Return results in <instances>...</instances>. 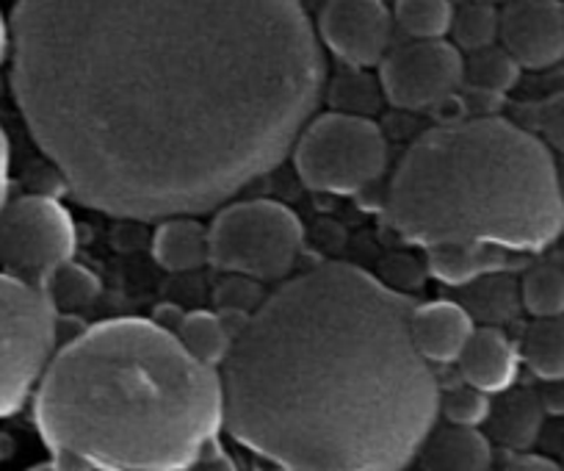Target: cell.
<instances>
[{"label": "cell", "instance_id": "9c48e42d", "mask_svg": "<svg viewBox=\"0 0 564 471\" xmlns=\"http://www.w3.org/2000/svg\"><path fill=\"white\" fill-rule=\"evenodd\" d=\"M465 56L454 42L412 40L379 62V86L395 108L421 111L446 103L463 86Z\"/></svg>", "mask_w": 564, "mask_h": 471}, {"label": "cell", "instance_id": "83f0119b", "mask_svg": "<svg viewBox=\"0 0 564 471\" xmlns=\"http://www.w3.org/2000/svg\"><path fill=\"white\" fill-rule=\"evenodd\" d=\"M534 126L547 148L564 153V92H556L536 106Z\"/></svg>", "mask_w": 564, "mask_h": 471}, {"label": "cell", "instance_id": "8d00e7d4", "mask_svg": "<svg viewBox=\"0 0 564 471\" xmlns=\"http://www.w3.org/2000/svg\"><path fill=\"white\" fill-rule=\"evenodd\" d=\"M562 458H564V454H562Z\"/></svg>", "mask_w": 564, "mask_h": 471}, {"label": "cell", "instance_id": "5bb4252c", "mask_svg": "<svg viewBox=\"0 0 564 471\" xmlns=\"http://www.w3.org/2000/svg\"><path fill=\"white\" fill-rule=\"evenodd\" d=\"M421 469H454V471H481L492 465V443L487 432L474 425H454L435 430L423 438L415 452Z\"/></svg>", "mask_w": 564, "mask_h": 471}, {"label": "cell", "instance_id": "e0dca14e", "mask_svg": "<svg viewBox=\"0 0 564 471\" xmlns=\"http://www.w3.org/2000/svg\"><path fill=\"white\" fill-rule=\"evenodd\" d=\"M153 256L170 272H192L210 264L208 227L188 214L166 216L155 231Z\"/></svg>", "mask_w": 564, "mask_h": 471}, {"label": "cell", "instance_id": "603a6c76", "mask_svg": "<svg viewBox=\"0 0 564 471\" xmlns=\"http://www.w3.org/2000/svg\"><path fill=\"white\" fill-rule=\"evenodd\" d=\"M520 302L531 317H564V267L545 261L520 280Z\"/></svg>", "mask_w": 564, "mask_h": 471}, {"label": "cell", "instance_id": "3957f363", "mask_svg": "<svg viewBox=\"0 0 564 471\" xmlns=\"http://www.w3.org/2000/svg\"><path fill=\"white\" fill-rule=\"evenodd\" d=\"M34 421L58 469H188L225 427V388L153 319H108L53 352Z\"/></svg>", "mask_w": 564, "mask_h": 471}, {"label": "cell", "instance_id": "8fae6325", "mask_svg": "<svg viewBox=\"0 0 564 471\" xmlns=\"http://www.w3.org/2000/svg\"><path fill=\"white\" fill-rule=\"evenodd\" d=\"M498 40L525 69H547L564 58L562 0H507L498 12Z\"/></svg>", "mask_w": 564, "mask_h": 471}, {"label": "cell", "instance_id": "836d02e7", "mask_svg": "<svg viewBox=\"0 0 564 471\" xmlns=\"http://www.w3.org/2000/svg\"><path fill=\"white\" fill-rule=\"evenodd\" d=\"M558 178H562V192H564V161H562V170H558Z\"/></svg>", "mask_w": 564, "mask_h": 471}, {"label": "cell", "instance_id": "30bf717a", "mask_svg": "<svg viewBox=\"0 0 564 471\" xmlns=\"http://www.w3.org/2000/svg\"><path fill=\"white\" fill-rule=\"evenodd\" d=\"M390 29L393 18L384 0H327L318 12V40L357 69L382 62Z\"/></svg>", "mask_w": 564, "mask_h": 471}, {"label": "cell", "instance_id": "f546056e", "mask_svg": "<svg viewBox=\"0 0 564 471\" xmlns=\"http://www.w3.org/2000/svg\"><path fill=\"white\" fill-rule=\"evenodd\" d=\"M9 164H12V153H9V139L0 128V208L9 200Z\"/></svg>", "mask_w": 564, "mask_h": 471}, {"label": "cell", "instance_id": "d6a6232c", "mask_svg": "<svg viewBox=\"0 0 564 471\" xmlns=\"http://www.w3.org/2000/svg\"><path fill=\"white\" fill-rule=\"evenodd\" d=\"M558 242H562V250H558V264H562V267H564V236Z\"/></svg>", "mask_w": 564, "mask_h": 471}, {"label": "cell", "instance_id": "7402d4cb", "mask_svg": "<svg viewBox=\"0 0 564 471\" xmlns=\"http://www.w3.org/2000/svg\"><path fill=\"white\" fill-rule=\"evenodd\" d=\"M175 335L181 339V344L192 352L194 358L199 361V364H208L214 366V370L219 364H225L227 352H230V344H232L225 324H221L219 313H208V311L186 313Z\"/></svg>", "mask_w": 564, "mask_h": 471}, {"label": "cell", "instance_id": "2e32d148", "mask_svg": "<svg viewBox=\"0 0 564 471\" xmlns=\"http://www.w3.org/2000/svg\"><path fill=\"white\" fill-rule=\"evenodd\" d=\"M509 267V250L487 242H441L426 247V269L448 286H465L487 272Z\"/></svg>", "mask_w": 564, "mask_h": 471}, {"label": "cell", "instance_id": "484cf974", "mask_svg": "<svg viewBox=\"0 0 564 471\" xmlns=\"http://www.w3.org/2000/svg\"><path fill=\"white\" fill-rule=\"evenodd\" d=\"M441 414L454 425L479 427L490 414V394L465 383V386L441 394Z\"/></svg>", "mask_w": 564, "mask_h": 471}, {"label": "cell", "instance_id": "d6986e66", "mask_svg": "<svg viewBox=\"0 0 564 471\" xmlns=\"http://www.w3.org/2000/svg\"><path fill=\"white\" fill-rule=\"evenodd\" d=\"M520 358L542 383H564V317H534L520 339Z\"/></svg>", "mask_w": 564, "mask_h": 471}, {"label": "cell", "instance_id": "5b68a950", "mask_svg": "<svg viewBox=\"0 0 564 471\" xmlns=\"http://www.w3.org/2000/svg\"><path fill=\"white\" fill-rule=\"evenodd\" d=\"M210 264L221 272L276 280L294 269L305 231L289 205L274 200H243L216 214L208 225Z\"/></svg>", "mask_w": 564, "mask_h": 471}, {"label": "cell", "instance_id": "8992f818", "mask_svg": "<svg viewBox=\"0 0 564 471\" xmlns=\"http://www.w3.org/2000/svg\"><path fill=\"white\" fill-rule=\"evenodd\" d=\"M56 313L40 283L0 272V419L18 414L40 386L56 352Z\"/></svg>", "mask_w": 564, "mask_h": 471}, {"label": "cell", "instance_id": "cb8c5ba5", "mask_svg": "<svg viewBox=\"0 0 564 471\" xmlns=\"http://www.w3.org/2000/svg\"><path fill=\"white\" fill-rule=\"evenodd\" d=\"M454 45L459 51H479L498 40V9L492 0H463L452 14Z\"/></svg>", "mask_w": 564, "mask_h": 471}, {"label": "cell", "instance_id": "7c38bea8", "mask_svg": "<svg viewBox=\"0 0 564 471\" xmlns=\"http://www.w3.org/2000/svg\"><path fill=\"white\" fill-rule=\"evenodd\" d=\"M410 333L426 361L452 364L474 333V317L454 300H435L412 306Z\"/></svg>", "mask_w": 564, "mask_h": 471}, {"label": "cell", "instance_id": "f1b7e54d", "mask_svg": "<svg viewBox=\"0 0 564 471\" xmlns=\"http://www.w3.org/2000/svg\"><path fill=\"white\" fill-rule=\"evenodd\" d=\"M507 458H509L507 469H514V471H556L558 469L553 460L529 452V449H520V452H509L507 449Z\"/></svg>", "mask_w": 564, "mask_h": 471}, {"label": "cell", "instance_id": "7a4b0ae2", "mask_svg": "<svg viewBox=\"0 0 564 471\" xmlns=\"http://www.w3.org/2000/svg\"><path fill=\"white\" fill-rule=\"evenodd\" d=\"M412 302L344 261L265 297L221 364L225 427L282 469L393 471L441 414Z\"/></svg>", "mask_w": 564, "mask_h": 471}, {"label": "cell", "instance_id": "1f68e13d", "mask_svg": "<svg viewBox=\"0 0 564 471\" xmlns=\"http://www.w3.org/2000/svg\"><path fill=\"white\" fill-rule=\"evenodd\" d=\"M9 45H12V36H9L7 20H3V14H0V64H3V58H7Z\"/></svg>", "mask_w": 564, "mask_h": 471}, {"label": "cell", "instance_id": "74e56055", "mask_svg": "<svg viewBox=\"0 0 564 471\" xmlns=\"http://www.w3.org/2000/svg\"><path fill=\"white\" fill-rule=\"evenodd\" d=\"M18 3H20V0H18Z\"/></svg>", "mask_w": 564, "mask_h": 471}, {"label": "cell", "instance_id": "9a60e30c", "mask_svg": "<svg viewBox=\"0 0 564 471\" xmlns=\"http://www.w3.org/2000/svg\"><path fill=\"white\" fill-rule=\"evenodd\" d=\"M496 397L498 399L490 403V414L485 419L487 438L501 443L509 452L534 447L542 430V419H545V405H542L540 394L509 386Z\"/></svg>", "mask_w": 564, "mask_h": 471}, {"label": "cell", "instance_id": "d590c367", "mask_svg": "<svg viewBox=\"0 0 564 471\" xmlns=\"http://www.w3.org/2000/svg\"><path fill=\"white\" fill-rule=\"evenodd\" d=\"M562 14H564V0H562Z\"/></svg>", "mask_w": 564, "mask_h": 471}, {"label": "cell", "instance_id": "ac0fdd59", "mask_svg": "<svg viewBox=\"0 0 564 471\" xmlns=\"http://www.w3.org/2000/svg\"><path fill=\"white\" fill-rule=\"evenodd\" d=\"M459 289H463L459 306L474 319L485 324H496V328L512 322L520 313V308H523V302H520V283H514V278L507 275V269L481 275V278L470 280V283L459 286Z\"/></svg>", "mask_w": 564, "mask_h": 471}, {"label": "cell", "instance_id": "ffe728a7", "mask_svg": "<svg viewBox=\"0 0 564 471\" xmlns=\"http://www.w3.org/2000/svg\"><path fill=\"white\" fill-rule=\"evenodd\" d=\"M520 64L514 62L512 53L503 45H487L479 51H470L465 58V73H463V86L470 89L492 92V95H507L520 78Z\"/></svg>", "mask_w": 564, "mask_h": 471}, {"label": "cell", "instance_id": "ba28073f", "mask_svg": "<svg viewBox=\"0 0 564 471\" xmlns=\"http://www.w3.org/2000/svg\"><path fill=\"white\" fill-rule=\"evenodd\" d=\"M75 253V222L58 200L25 194L0 208V269L40 283Z\"/></svg>", "mask_w": 564, "mask_h": 471}, {"label": "cell", "instance_id": "52a82bcc", "mask_svg": "<svg viewBox=\"0 0 564 471\" xmlns=\"http://www.w3.org/2000/svg\"><path fill=\"white\" fill-rule=\"evenodd\" d=\"M294 164L313 192L357 194L388 167V142L360 114H322L296 137Z\"/></svg>", "mask_w": 564, "mask_h": 471}, {"label": "cell", "instance_id": "6da1fadb", "mask_svg": "<svg viewBox=\"0 0 564 471\" xmlns=\"http://www.w3.org/2000/svg\"><path fill=\"white\" fill-rule=\"evenodd\" d=\"M12 89L73 197L199 214L274 170L324 86L302 0H20Z\"/></svg>", "mask_w": 564, "mask_h": 471}, {"label": "cell", "instance_id": "e575fe53", "mask_svg": "<svg viewBox=\"0 0 564 471\" xmlns=\"http://www.w3.org/2000/svg\"><path fill=\"white\" fill-rule=\"evenodd\" d=\"M492 3H507V0H492Z\"/></svg>", "mask_w": 564, "mask_h": 471}, {"label": "cell", "instance_id": "277c9868", "mask_svg": "<svg viewBox=\"0 0 564 471\" xmlns=\"http://www.w3.org/2000/svg\"><path fill=\"white\" fill-rule=\"evenodd\" d=\"M384 220L412 245L487 242L542 253L564 236V192L551 148L503 117L423 133L395 167Z\"/></svg>", "mask_w": 564, "mask_h": 471}, {"label": "cell", "instance_id": "4fadbf2b", "mask_svg": "<svg viewBox=\"0 0 564 471\" xmlns=\"http://www.w3.org/2000/svg\"><path fill=\"white\" fill-rule=\"evenodd\" d=\"M457 361L465 383L496 397V394L514 386L520 352L514 350V344L501 328H496V324H481V328H474V333H470L468 344L463 346Z\"/></svg>", "mask_w": 564, "mask_h": 471}, {"label": "cell", "instance_id": "4dcf8cb0", "mask_svg": "<svg viewBox=\"0 0 564 471\" xmlns=\"http://www.w3.org/2000/svg\"><path fill=\"white\" fill-rule=\"evenodd\" d=\"M183 317H186V311H181V308H177V306L166 302V306H161L159 311L153 313V322L159 324V328L170 330V333H177V328H181Z\"/></svg>", "mask_w": 564, "mask_h": 471}, {"label": "cell", "instance_id": "4316f807", "mask_svg": "<svg viewBox=\"0 0 564 471\" xmlns=\"http://www.w3.org/2000/svg\"><path fill=\"white\" fill-rule=\"evenodd\" d=\"M216 302L219 308H232V311L254 313L260 306V286L249 275L232 272V278H225L216 286Z\"/></svg>", "mask_w": 564, "mask_h": 471}, {"label": "cell", "instance_id": "44dd1931", "mask_svg": "<svg viewBox=\"0 0 564 471\" xmlns=\"http://www.w3.org/2000/svg\"><path fill=\"white\" fill-rule=\"evenodd\" d=\"M42 289H45L47 300L53 302V308L62 313H75L89 308L91 302L100 297V280L95 272H89L86 267L75 264L73 258L64 264H58L45 280H42Z\"/></svg>", "mask_w": 564, "mask_h": 471}, {"label": "cell", "instance_id": "d4e9b609", "mask_svg": "<svg viewBox=\"0 0 564 471\" xmlns=\"http://www.w3.org/2000/svg\"><path fill=\"white\" fill-rule=\"evenodd\" d=\"M452 0H395L393 20L412 40H443L452 29Z\"/></svg>", "mask_w": 564, "mask_h": 471}]
</instances>
